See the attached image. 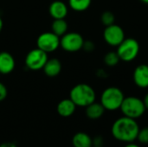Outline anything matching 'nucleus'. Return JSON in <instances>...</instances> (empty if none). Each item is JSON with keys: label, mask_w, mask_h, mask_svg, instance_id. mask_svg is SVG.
<instances>
[{"label": "nucleus", "mask_w": 148, "mask_h": 147, "mask_svg": "<svg viewBox=\"0 0 148 147\" xmlns=\"http://www.w3.org/2000/svg\"><path fill=\"white\" fill-rule=\"evenodd\" d=\"M0 147H17L16 145L13 142H4L0 145Z\"/></svg>", "instance_id": "a878e982"}, {"label": "nucleus", "mask_w": 148, "mask_h": 147, "mask_svg": "<svg viewBox=\"0 0 148 147\" xmlns=\"http://www.w3.org/2000/svg\"><path fill=\"white\" fill-rule=\"evenodd\" d=\"M101 22L106 27L115 23V16L110 10H106L101 15Z\"/></svg>", "instance_id": "aec40b11"}, {"label": "nucleus", "mask_w": 148, "mask_h": 147, "mask_svg": "<svg viewBox=\"0 0 148 147\" xmlns=\"http://www.w3.org/2000/svg\"><path fill=\"white\" fill-rule=\"evenodd\" d=\"M3 21L2 17L0 16V33H1L2 30H3Z\"/></svg>", "instance_id": "c85d7f7f"}, {"label": "nucleus", "mask_w": 148, "mask_h": 147, "mask_svg": "<svg viewBox=\"0 0 148 147\" xmlns=\"http://www.w3.org/2000/svg\"><path fill=\"white\" fill-rule=\"evenodd\" d=\"M124 147H140L139 145H137V144H135V143H134V142H131V143H127L126 146Z\"/></svg>", "instance_id": "cd10ccee"}, {"label": "nucleus", "mask_w": 148, "mask_h": 147, "mask_svg": "<svg viewBox=\"0 0 148 147\" xmlns=\"http://www.w3.org/2000/svg\"><path fill=\"white\" fill-rule=\"evenodd\" d=\"M16 67V61L14 56L7 52H0V74L1 75H9L12 73Z\"/></svg>", "instance_id": "f8f14e48"}, {"label": "nucleus", "mask_w": 148, "mask_h": 147, "mask_svg": "<svg viewBox=\"0 0 148 147\" xmlns=\"http://www.w3.org/2000/svg\"><path fill=\"white\" fill-rule=\"evenodd\" d=\"M103 61L108 67H114L118 65L121 60L116 51H110L104 55Z\"/></svg>", "instance_id": "6ab92c4d"}, {"label": "nucleus", "mask_w": 148, "mask_h": 147, "mask_svg": "<svg viewBox=\"0 0 148 147\" xmlns=\"http://www.w3.org/2000/svg\"><path fill=\"white\" fill-rule=\"evenodd\" d=\"M72 144L74 147H92L93 139L86 133H77L73 136Z\"/></svg>", "instance_id": "dca6fc26"}, {"label": "nucleus", "mask_w": 148, "mask_h": 147, "mask_svg": "<svg viewBox=\"0 0 148 147\" xmlns=\"http://www.w3.org/2000/svg\"><path fill=\"white\" fill-rule=\"evenodd\" d=\"M62 62L57 58H50L48 59L47 62L45 63L44 67L42 68L43 73L46 76L49 78L56 77L62 72Z\"/></svg>", "instance_id": "ddd939ff"}, {"label": "nucleus", "mask_w": 148, "mask_h": 147, "mask_svg": "<svg viewBox=\"0 0 148 147\" xmlns=\"http://www.w3.org/2000/svg\"><path fill=\"white\" fill-rule=\"evenodd\" d=\"M92 147H103V146H92Z\"/></svg>", "instance_id": "7c9ffc66"}, {"label": "nucleus", "mask_w": 148, "mask_h": 147, "mask_svg": "<svg viewBox=\"0 0 148 147\" xmlns=\"http://www.w3.org/2000/svg\"><path fill=\"white\" fill-rule=\"evenodd\" d=\"M140 49V42L133 37L125 38L123 42L117 47V54L120 60L124 62L134 61L139 55Z\"/></svg>", "instance_id": "39448f33"}, {"label": "nucleus", "mask_w": 148, "mask_h": 147, "mask_svg": "<svg viewBox=\"0 0 148 147\" xmlns=\"http://www.w3.org/2000/svg\"><path fill=\"white\" fill-rule=\"evenodd\" d=\"M85 108H86L85 110L86 116L90 120L100 119L101 117H102V115L104 114L106 111L103 106L101 104V102H96V101L91 103Z\"/></svg>", "instance_id": "2eb2a0df"}, {"label": "nucleus", "mask_w": 148, "mask_h": 147, "mask_svg": "<svg viewBox=\"0 0 148 147\" xmlns=\"http://www.w3.org/2000/svg\"><path fill=\"white\" fill-rule=\"evenodd\" d=\"M69 98L76 107H86L96 100L95 89L87 83H79L72 88L69 92Z\"/></svg>", "instance_id": "f03ea898"}, {"label": "nucleus", "mask_w": 148, "mask_h": 147, "mask_svg": "<svg viewBox=\"0 0 148 147\" xmlns=\"http://www.w3.org/2000/svg\"><path fill=\"white\" fill-rule=\"evenodd\" d=\"M140 2H142L143 3H146V4H148V0H140Z\"/></svg>", "instance_id": "c756f323"}, {"label": "nucleus", "mask_w": 148, "mask_h": 147, "mask_svg": "<svg viewBox=\"0 0 148 147\" xmlns=\"http://www.w3.org/2000/svg\"><path fill=\"white\" fill-rule=\"evenodd\" d=\"M139 131L140 126L136 120L126 116L117 119L111 127V133L113 137L118 141L127 144L137 139Z\"/></svg>", "instance_id": "f257e3e1"}, {"label": "nucleus", "mask_w": 148, "mask_h": 147, "mask_svg": "<svg viewBox=\"0 0 148 147\" xmlns=\"http://www.w3.org/2000/svg\"><path fill=\"white\" fill-rule=\"evenodd\" d=\"M76 107H77L76 105L72 101L70 98H69V99L62 100L58 103L56 111L61 117L68 118V117L72 116L75 113Z\"/></svg>", "instance_id": "4468645a"}, {"label": "nucleus", "mask_w": 148, "mask_h": 147, "mask_svg": "<svg viewBox=\"0 0 148 147\" xmlns=\"http://www.w3.org/2000/svg\"><path fill=\"white\" fill-rule=\"evenodd\" d=\"M137 140L143 145H148V126H145L142 129L140 128Z\"/></svg>", "instance_id": "412c9836"}, {"label": "nucleus", "mask_w": 148, "mask_h": 147, "mask_svg": "<svg viewBox=\"0 0 148 147\" xmlns=\"http://www.w3.org/2000/svg\"><path fill=\"white\" fill-rule=\"evenodd\" d=\"M69 25L65 19H54L51 24V31L59 37L62 36L68 32Z\"/></svg>", "instance_id": "f3484780"}, {"label": "nucleus", "mask_w": 148, "mask_h": 147, "mask_svg": "<svg viewBox=\"0 0 148 147\" xmlns=\"http://www.w3.org/2000/svg\"><path fill=\"white\" fill-rule=\"evenodd\" d=\"M120 110L123 116L137 120L143 116L147 111L142 99L137 96H127L125 97L121 106Z\"/></svg>", "instance_id": "20e7f679"}, {"label": "nucleus", "mask_w": 148, "mask_h": 147, "mask_svg": "<svg viewBox=\"0 0 148 147\" xmlns=\"http://www.w3.org/2000/svg\"><path fill=\"white\" fill-rule=\"evenodd\" d=\"M36 46L47 54L53 53L60 47V37L52 31L43 32L37 37Z\"/></svg>", "instance_id": "6e6552de"}, {"label": "nucleus", "mask_w": 148, "mask_h": 147, "mask_svg": "<svg viewBox=\"0 0 148 147\" xmlns=\"http://www.w3.org/2000/svg\"><path fill=\"white\" fill-rule=\"evenodd\" d=\"M97 76L99 78H107L108 77V73L104 69H99L97 71Z\"/></svg>", "instance_id": "393cba45"}, {"label": "nucleus", "mask_w": 148, "mask_h": 147, "mask_svg": "<svg viewBox=\"0 0 148 147\" xmlns=\"http://www.w3.org/2000/svg\"><path fill=\"white\" fill-rule=\"evenodd\" d=\"M7 95H8V89L6 86L0 81V102L4 101L7 98Z\"/></svg>", "instance_id": "5701e85b"}, {"label": "nucleus", "mask_w": 148, "mask_h": 147, "mask_svg": "<svg viewBox=\"0 0 148 147\" xmlns=\"http://www.w3.org/2000/svg\"><path fill=\"white\" fill-rule=\"evenodd\" d=\"M124 98V93L121 88L117 87H108L101 93V104L107 111H116L121 108Z\"/></svg>", "instance_id": "7ed1b4c3"}, {"label": "nucleus", "mask_w": 148, "mask_h": 147, "mask_svg": "<svg viewBox=\"0 0 148 147\" xmlns=\"http://www.w3.org/2000/svg\"><path fill=\"white\" fill-rule=\"evenodd\" d=\"M49 57L48 54L38 48L33 49L28 52L24 59L26 68L32 71H38L42 69Z\"/></svg>", "instance_id": "0eeeda50"}, {"label": "nucleus", "mask_w": 148, "mask_h": 147, "mask_svg": "<svg viewBox=\"0 0 148 147\" xmlns=\"http://www.w3.org/2000/svg\"><path fill=\"white\" fill-rule=\"evenodd\" d=\"M83 36L78 32H67L60 37V47L66 52L75 53L82 49Z\"/></svg>", "instance_id": "423d86ee"}, {"label": "nucleus", "mask_w": 148, "mask_h": 147, "mask_svg": "<svg viewBox=\"0 0 148 147\" xmlns=\"http://www.w3.org/2000/svg\"><path fill=\"white\" fill-rule=\"evenodd\" d=\"M133 81L138 88H148V64H140L134 68Z\"/></svg>", "instance_id": "9d476101"}, {"label": "nucleus", "mask_w": 148, "mask_h": 147, "mask_svg": "<svg viewBox=\"0 0 148 147\" xmlns=\"http://www.w3.org/2000/svg\"><path fill=\"white\" fill-rule=\"evenodd\" d=\"M142 101H143V102H144V105H145L146 109L148 110V93L146 94V95L144 96V98L142 99Z\"/></svg>", "instance_id": "bb28decb"}, {"label": "nucleus", "mask_w": 148, "mask_h": 147, "mask_svg": "<svg viewBox=\"0 0 148 147\" xmlns=\"http://www.w3.org/2000/svg\"><path fill=\"white\" fill-rule=\"evenodd\" d=\"M92 3V0H69V7L76 12L87 10Z\"/></svg>", "instance_id": "a211bd4d"}, {"label": "nucleus", "mask_w": 148, "mask_h": 147, "mask_svg": "<svg viewBox=\"0 0 148 147\" xmlns=\"http://www.w3.org/2000/svg\"><path fill=\"white\" fill-rule=\"evenodd\" d=\"M95 49V45L93 41H90V40H87V41H84V43H83V46H82V49L86 52H92L94 51Z\"/></svg>", "instance_id": "4be33fe9"}, {"label": "nucleus", "mask_w": 148, "mask_h": 147, "mask_svg": "<svg viewBox=\"0 0 148 147\" xmlns=\"http://www.w3.org/2000/svg\"><path fill=\"white\" fill-rule=\"evenodd\" d=\"M126 38L125 31L121 26L114 23L106 26L103 30V39L105 42L111 47H118Z\"/></svg>", "instance_id": "1a4fd4ad"}, {"label": "nucleus", "mask_w": 148, "mask_h": 147, "mask_svg": "<svg viewBox=\"0 0 148 147\" xmlns=\"http://www.w3.org/2000/svg\"><path fill=\"white\" fill-rule=\"evenodd\" d=\"M69 12V6L61 0L53 1L49 6V13L53 19H65Z\"/></svg>", "instance_id": "9b49d317"}, {"label": "nucleus", "mask_w": 148, "mask_h": 147, "mask_svg": "<svg viewBox=\"0 0 148 147\" xmlns=\"http://www.w3.org/2000/svg\"><path fill=\"white\" fill-rule=\"evenodd\" d=\"M103 144V139L101 136L95 137L93 139V146H102Z\"/></svg>", "instance_id": "b1692460"}]
</instances>
